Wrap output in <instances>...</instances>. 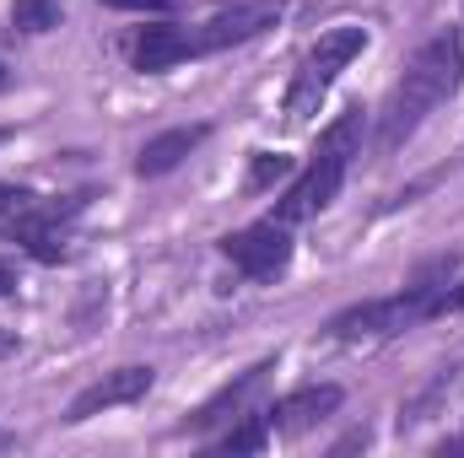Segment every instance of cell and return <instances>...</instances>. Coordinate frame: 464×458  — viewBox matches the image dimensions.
I'll return each instance as SVG.
<instances>
[{
    "label": "cell",
    "instance_id": "6da1fadb",
    "mask_svg": "<svg viewBox=\"0 0 464 458\" xmlns=\"http://www.w3.org/2000/svg\"><path fill=\"white\" fill-rule=\"evenodd\" d=\"M459 87H464V33L459 27H443V33H432L405 60V76L389 87V98L378 109V140H372V151L394 157L427 124V114H438Z\"/></svg>",
    "mask_w": 464,
    "mask_h": 458
},
{
    "label": "cell",
    "instance_id": "7a4b0ae2",
    "mask_svg": "<svg viewBox=\"0 0 464 458\" xmlns=\"http://www.w3.org/2000/svg\"><path fill=\"white\" fill-rule=\"evenodd\" d=\"M362 129H367L362 109H346V114L319 135V146H314L308 167H303V173H297V184L276 200V222L297 227V222H308V216H319V211H330V205H335V195L346 189L351 162L362 157Z\"/></svg>",
    "mask_w": 464,
    "mask_h": 458
},
{
    "label": "cell",
    "instance_id": "3957f363",
    "mask_svg": "<svg viewBox=\"0 0 464 458\" xmlns=\"http://www.w3.org/2000/svg\"><path fill=\"white\" fill-rule=\"evenodd\" d=\"M82 200H44L22 184H0V237L11 243H27V253L38 264H60L65 259V216H76Z\"/></svg>",
    "mask_w": 464,
    "mask_h": 458
},
{
    "label": "cell",
    "instance_id": "277c9868",
    "mask_svg": "<svg viewBox=\"0 0 464 458\" xmlns=\"http://www.w3.org/2000/svg\"><path fill=\"white\" fill-rule=\"evenodd\" d=\"M362 49H367V27H330V33H319V43L303 54V65H297V76L286 87V124H303L308 114H319L324 92L335 87V76Z\"/></svg>",
    "mask_w": 464,
    "mask_h": 458
},
{
    "label": "cell",
    "instance_id": "5b68a950",
    "mask_svg": "<svg viewBox=\"0 0 464 458\" xmlns=\"http://www.w3.org/2000/svg\"><path fill=\"white\" fill-rule=\"evenodd\" d=\"M281 22V0H227L222 11H211L206 22L189 27V49L195 60L200 54H217V49H232V43H248L259 38L265 27Z\"/></svg>",
    "mask_w": 464,
    "mask_h": 458
},
{
    "label": "cell",
    "instance_id": "8992f818",
    "mask_svg": "<svg viewBox=\"0 0 464 458\" xmlns=\"http://www.w3.org/2000/svg\"><path fill=\"white\" fill-rule=\"evenodd\" d=\"M222 253L248 275V281H281L286 264H292V232L286 222H254V227H237L222 237Z\"/></svg>",
    "mask_w": 464,
    "mask_h": 458
},
{
    "label": "cell",
    "instance_id": "52a82bcc",
    "mask_svg": "<svg viewBox=\"0 0 464 458\" xmlns=\"http://www.w3.org/2000/svg\"><path fill=\"white\" fill-rule=\"evenodd\" d=\"M151 383H157V372H151V367H119V372H103L98 383H87V388L71 399L65 421H71V426H82V421H92V415H103V410L135 405V399H146V394H151Z\"/></svg>",
    "mask_w": 464,
    "mask_h": 458
},
{
    "label": "cell",
    "instance_id": "ba28073f",
    "mask_svg": "<svg viewBox=\"0 0 464 458\" xmlns=\"http://www.w3.org/2000/svg\"><path fill=\"white\" fill-rule=\"evenodd\" d=\"M270 372H276V361H254L237 383H227L217 399H206L189 421H184V432H195V437H206V432H217V426H232L237 415H248V405L265 394V383H270Z\"/></svg>",
    "mask_w": 464,
    "mask_h": 458
},
{
    "label": "cell",
    "instance_id": "9c48e42d",
    "mask_svg": "<svg viewBox=\"0 0 464 458\" xmlns=\"http://www.w3.org/2000/svg\"><path fill=\"white\" fill-rule=\"evenodd\" d=\"M341 399H346L341 383H314V388H297V394L276 399L265 415H270V432H276V437H303V432H314L324 415H335Z\"/></svg>",
    "mask_w": 464,
    "mask_h": 458
},
{
    "label": "cell",
    "instance_id": "30bf717a",
    "mask_svg": "<svg viewBox=\"0 0 464 458\" xmlns=\"http://www.w3.org/2000/svg\"><path fill=\"white\" fill-rule=\"evenodd\" d=\"M184 60H195V49H189V27H179V22L140 27V33L130 38V65L146 71V76H162V71H173V65H184Z\"/></svg>",
    "mask_w": 464,
    "mask_h": 458
},
{
    "label": "cell",
    "instance_id": "8fae6325",
    "mask_svg": "<svg viewBox=\"0 0 464 458\" xmlns=\"http://www.w3.org/2000/svg\"><path fill=\"white\" fill-rule=\"evenodd\" d=\"M206 135H211V124H179V129L151 135V140L135 151V173H140V178H168L179 162H189V157L206 146Z\"/></svg>",
    "mask_w": 464,
    "mask_h": 458
},
{
    "label": "cell",
    "instance_id": "7c38bea8",
    "mask_svg": "<svg viewBox=\"0 0 464 458\" xmlns=\"http://www.w3.org/2000/svg\"><path fill=\"white\" fill-rule=\"evenodd\" d=\"M270 448V415L265 410H248V415H237L227 432L211 443V453L217 458H232V453H265Z\"/></svg>",
    "mask_w": 464,
    "mask_h": 458
},
{
    "label": "cell",
    "instance_id": "4fadbf2b",
    "mask_svg": "<svg viewBox=\"0 0 464 458\" xmlns=\"http://www.w3.org/2000/svg\"><path fill=\"white\" fill-rule=\"evenodd\" d=\"M11 27L16 33H49V27H60V0H11Z\"/></svg>",
    "mask_w": 464,
    "mask_h": 458
},
{
    "label": "cell",
    "instance_id": "5bb4252c",
    "mask_svg": "<svg viewBox=\"0 0 464 458\" xmlns=\"http://www.w3.org/2000/svg\"><path fill=\"white\" fill-rule=\"evenodd\" d=\"M281 178H292V157H281V151H254L248 189H270V184H281Z\"/></svg>",
    "mask_w": 464,
    "mask_h": 458
},
{
    "label": "cell",
    "instance_id": "9a60e30c",
    "mask_svg": "<svg viewBox=\"0 0 464 458\" xmlns=\"http://www.w3.org/2000/svg\"><path fill=\"white\" fill-rule=\"evenodd\" d=\"M103 5H114V11H157V16L179 11V0H103Z\"/></svg>",
    "mask_w": 464,
    "mask_h": 458
},
{
    "label": "cell",
    "instance_id": "2e32d148",
    "mask_svg": "<svg viewBox=\"0 0 464 458\" xmlns=\"http://www.w3.org/2000/svg\"><path fill=\"white\" fill-rule=\"evenodd\" d=\"M11 291H16V270L0 259V297H11Z\"/></svg>",
    "mask_w": 464,
    "mask_h": 458
},
{
    "label": "cell",
    "instance_id": "e0dca14e",
    "mask_svg": "<svg viewBox=\"0 0 464 458\" xmlns=\"http://www.w3.org/2000/svg\"><path fill=\"white\" fill-rule=\"evenodd\" d=\"M5 356H16V335H11V329H0V361H5Z\"/></svg>",
    "mask_w": 464,
    "mask_h": 458
},
{
    "label": "cell",
    "instance_id": "ac0fdd59",
    "mask_svg": "<svg viewBox=\"0 0 464 458\" xmlns=\"http://www.w3.org/2000/svg\"><path fill=\"white\" fill-rule=\"evenodd\" d=\"M0 87H5V65H0Z\"/></svg>",
    "mask_w": 464,
    "mask_h": 458
}]
</instances>
